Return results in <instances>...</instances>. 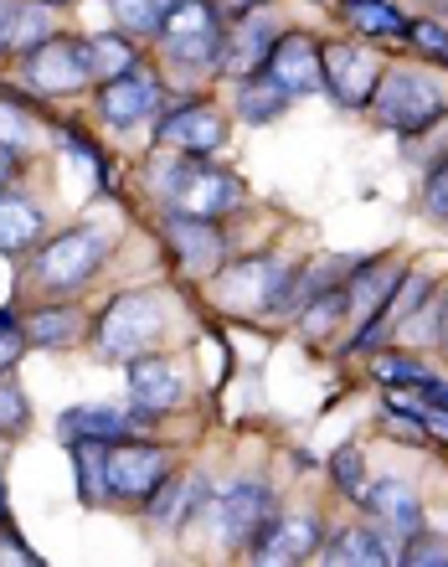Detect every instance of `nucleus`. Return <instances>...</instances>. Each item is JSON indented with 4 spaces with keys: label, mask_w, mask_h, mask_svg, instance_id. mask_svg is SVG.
<instances>
[{
    "label": "nucleus",
    "mask_w": 448,
    "mask_h": 567,
    "mask_svg": "<svg viewBox=\"0 0 448 567\" xmlns=\"http://www.w3.org/2000/svg\"><path fill=\"white\" fill-rule=\"evenodd\" d=\"M165 336V305L160 295L149 289H135V295H119L108 299V310L98 315L93 326V346L104 361H135V357H149Z\"/></svg>",
    "instance_id": "obj_1"
},
{
    "label": "nucleus",
    "mask_w": 448,
    "mask_h": 567,
    "mask_svg": "<svg viewBox=\"0 0 448 567\" xmlns=\"http://www.w3.org/2000/svg\"><path fill=\"white\" fill-rule=\"evenodd\" d=\"M108 248H114V243H108L104 227H67V233H58V238L37 254V269L31 274H37L42 289L67 295V289H83L93 274L104 269Z\"/></svg>",
    "instance_id": "obj_2"
},
{
    "label": "nucleus",
    "mask_w": 448,
    "mask_h": 567,
    "mask_svg": "<svg viewBox=\"0 0 448 567\" xmlns=\"http://www.w3.org/2000/svg\"><path fill=\"white\" fill-rule=\"evenodd\" d=\"M242 196H248V186H242L232 171L207 165L201 155H191L186 165H176V176L165 181V202H170V212H180V217H207V223H217L222 212L242 207Z\"/></svg>",
    "instance_id": "obj_3"
},
{
    "label": "nucleus",
    "mask_w": 448,
    "mask_h": 567,
    "mask_svg": "<svg viewBox=\"0 0 448 567\" xmlns=\"http://www.w3.org/2000/svg\"><path fill=\"white\" fill-rule=\"evenodd\" d=\"M160 42L165 52L186 68H211V62H222V6L217 0H176L170 16H165L160 27Z\"/></svg>",
    "instance_id": "obj_4"
},
{
    "label": "nucleus",
    "mask_w": 448,
    "mask_h": 567,
    "mask_svg": "<svg viewBox=\"0 0 448 567\" xmlns=\"http://www.w3.org/2000/svg\"><path fill=\"white\" fill-rule=\"evenodd\" d=\"M372 109L387 130L418 135V130H428L444 114V89L428 73H387V83H376L372 93Z\"/></svg>",
    "instance_id": "obj_5"
},
{
    "label": "nucleus",
    "mask_w": 448,
    "mask_h": 567,
    "mask_svg": "<svg viewBox=\"0 0 448 567\" xmlns=\"http://www.w3.org/2000/svg\"><path fill=\"white\" fill-rule=\"evenodd\" d=\"M165 475H170V454H165L160 444H135V439L104 444L108 495H119V501H129V506H145L149 495L160 491Z\"/></svg>",
    "instance_id": "obj_6"
},
{
    "label": "nucleus",
    "mask_w": 448,
    "mask_h": 567,
    "mask_svg": "<svg viewBox=\"0 0 448 567\" xmlns=\"http://www.w3.org/2000/svg\"><path fill=\"white\" fill-rule=\"evenodd\" d=\"M263 78H269L279 93H289V99H310V93L325 89V52H320L314 37L289 31V37L273 42L269 62H263Z\"/></svg>",
    "instance_id": "obj_7"
},
{
    "label": "nucleus",
    "mask_w": 448,
    "mask_h": 567,
    "mask_svg": "<svg viewBox=\"0 0 448 567\" xmlns=\"http://www.w3.org/2000/svg\"><path fill=\"white\" fill-rule=\"evenodd\" d=\"M27 83L37 93H83V83H93L88 73V42H42L37 52H27Z\"/></svg>",
    "instance_id": "obj_8"
},
{
    "label": "nucleus",
    "mask_w": 448,
    "mask_h": 567,
    "mask_svg": "<svg viewBox=\"0 0 448 567\" xmlns=\"http://www.w3.org/2000/svg\"><path fill=\"white\" fill-rule=\"evenodd\" d=\"M279 522V506H273V491L258 485V480H238L232 491L222 495V537L227 547H258V537Z\"/></svg>",
    "instance_id": "obj_9"
},
{
    "label": "nucleus",
    "mask_w": 448,
    "mask_h": 567,
    "mask_svg": "<svg viewBox=\"0 0 448 567\" xmlns=\"http://www.w3.org/2000/svg\"><path fill=\"white\" fill-rule=\"evenodd\" d=\"M376 58H372V47H351V42H335L325 52V89L335 104L345 109H366L372 104V93H376Z\"/></svg>",
    "instance_id": "obj_10"
},
{
    "label": "nucleus",
    "mask_w": 448,
    "mask_h": 567,
    "mask_svg": "<svg viewBox=\"0 0 448 567\" xmlns=\"http://www.w3.org/2000/svg\"><path fill=\"white\" fill-rule=\"evenodd\" d=\"M289 289V274L273 258H248L222 274V305L227 310H273Z\"/></svg>",
    "instance_id": "obj_11"
},
{
    "label": "nucleus",
    "mask_w": 448,
    "mask_h": 567,
    "mask_svg": "<svg viewBox=\"0 0 448 567\" xmlns=\"http://www.w3.org/2000/svg\"><path fill=\"white\" fill-rule=\"evenodd\" d=\"M155 140L170 150H186V155H211V150L227 145V120L207 104H180L160 120Z\"/></svg>",
    "instance_id": "obj_12"
},
{
    "label": "nucleus",
    "mask_w": 448,
    "mask_h": 567,
    "mask_svg": "<svg viewBox=\"0 0 448 567\" xmlns=\"http://www.w3.org/2000/svg\"><path fill=\"white\" fill-rule=\"evenodd\" d=\"M165 243L176 248V258H180V269L186 274H211L227 254L222 233H217L207 217H180V212L165 217Z\"/></svg>",
    "instance_id": "obj_13"
},
{
    "label": "nucleus",
    "mask_w": 448,
    "mask_h": 567,
    "mask_svg": "<svg viewBox=\"0 0 448 567\" xmlns=\"http://www.w3.org/2000/svg\"><path fill=\"white\" fill-rule=\"evenodd\" d=\"M160 104V83H155V73H145V68H129V73L108 78L104 89H98V109H104L108 124H135L145 120L149 109Z\"/></svg>",
    "instance_id": "obj_14"
},
{
    "label": "nucleus",
    "mask_w": 448,
    "mask_h": 567,
    "mask_svg": "<svg viewBox=\"0 0 448 567\" xmlns=\"http://www.w3.org/2000/svg\"><path fill=\"white\" fill-rule=\"evenodd\" d=\"M361 506L372 511L376 522H387V532H397V537H418L423 506H418V495H413V485H403V480H376V485H366V491H361Z\"/></svg>",
    "instance_id": "obj_15"
},
{
    "label": "nucleus",
    "mask_w": 448,
    "mask_h": 567,
    "mask_svg": "<svg viewBox=\"0 0 448 567\" xmlns=\"http://www.w3.org/2000/svg\"><path fill=\"white\" fill-rule=\"evenodd\" d=\"M180 377L165 357H135L129 361V398H135L139 413H165V408L180 403Z\"/></svg>",
    "instance_id": "obj_16"
},
{
    "label": "nucleus",
    "mask_w": 448,
    "mask_h": 567,
    "mask_svg": "<svg viewBox=\"0 0 448 567\" xmlns=\"http://www.w3.org/2000/svg\"><path fill=\"white\" fill-rule=\"evenodd\" d=\"M320 553V522L310 516H289V522H273L253 547V563H304V557Z\"/></svg>",
    "instance_id": "obj_17"
},
{
    "label": "nucleus",
    "mask_w": 448,
    "mask_h": 567,
    "mask_svg": "<svg viewBox=\"0 0 448 567\" xmlns=\"http://www.w3.org/2000/svg\"><path fill=\"white\" fill-rule=\"evenodd\" d=\"M273 42H279V27H273L269 16H248V21L238 27V37H227L222 42V68L227 73H238V78L263 73Z\"/></svg>",
    "instance_id": "obj_18"
},
{
    "label": "nucleus",
    "mask_w": 448,
    "mask_h": 567,
    "mask_svg": "<svg viewBox=\"0 0 448 567\" xmlns=\"http://www.w3.org/2000/svg\"><path fill=\"white\" fill-rule=\"evenodd\" d=\"M42 207L21 192H0V258H15V254H31L42 243Z\"/></svg>",
    "instance_id": "obj_19"
},
{
    "label": "nucleus",
    "mask_w": 448,
    "mask_h": 567,
    "mask_svg": "<svg viewBox=\"0 0 448 567\" xmlns=\"http://www.w3.org/2000/svg\"><path fill=\"white\" fill-rule=\"evenodd\" d=\"M58 439L62 444H119V439H129V419H124L119 408H67L58 423Z\"/></svg>",
    "instance_id": "obj_20"
},
{
    "label": "nucleus",
    "mask_w": 448,
    "mask_h": 567,
    "mask_svg": "<svg viewBox=\"0 0 448 567\" xmlns=\"http://www.w3.org/2000/svg\"><path fill=\"white\" fill-rule=\"evenodd\" d=\"M201 495H207V480H176V475H165L160 480V491L149 495V511H155V522L170 526V532H180V526L191 522L196 511H201Z\"/></svg>",
    "instance_id": "obj_21"
},
{
    "label": "nucleus",
    "mask_w": 448,
    "mask_h": 567,
    "mask_svg": "<svg viewBox=\"0 0 448 567\" xmlns=\"http://www.w3.org/2000/svg\"><path fill=\"white\" fill-rule=\"evenodd\" d=\"M397 279H403V269L397 264H372V269H361V279L345 289V305L356 315H366V320H376V315L387 310V299H392V289H397Z\"/></svg>",
    "instance_id": "obj_22"
},
{
    "label": "nucleus",
    "mask_w": 448,
    "mask_h": 567,
    "mask_svg": "<svg viewBox=\"0 0 448 567\" xmlns=\"http://www.w3.org/2000/svg\"><path fill=\"white\" fill-rule=\"evenodd\" d=\"M341 11L361 37H407V21L392 0H341Z\"/></svg>",
    "instance_id": "obj_23"
},
{
    "label": "nucleus",
    "mask_w": 448,
    "mask_h": 567,
    "mask_svg": "<svg viewBox=\"0 0 448 567\" xmlns=\"http://www.w3.org/2000/svg\"><path fill=\"white\" fill-rule=\"evenodd\" d=\"M27 341H37V346H67L73 336H83V320H77V310H67V305H46V310H37L27 320Z\"/></svg>",
    "instance_id": "obj_24"
},
{
    "label": "nucleus",
    "mask_w": 448,
    "mask_h": 567,
    "mask_svg": "<svg viewBox=\"0 0 448 567\" xmlns=\"http://www.w3.org/2000/svg\"><path fill=\"white\" fill-rule=\"evenodd\" d=\"M129 68H135V47L124 42V37H93L88 42V73L98 78V83L129 73Z\"/></svg>",
    "instance_id": "obj_25"
},
{
    "label": "nucleus",
    "mask_w": 448,
    "mask_h": 567,
    "mask_svg": "<svg viewBox=\"0 0 448 567\" xmlns=\"http://www.w3.org/2000/svg\"><path fill=\"white\" fill-rule=\"evenodd\" d=\"M46 31H52V21H46V0L15 6V16H11V37H6V47H11V52H37V47L46 42Z\"/></svg>",
    "instance_id": "obj_26"
},
{
    "label": "nucleus",
    "mask_w": 448,
    "mask_h": 567,
    "mask_svg": "<svg viewBox=\"0 0 448 567\" xmlns=\"http://www.w3.org/2000/svg\"><path fill=\"white\" fill-rule=\"evenodd\" d=\"M73 460H77V495H83L88 506H104V495H108L104 444H73Z\"/></svg>",
    "instance_id": "obj_27"
},
{
    "label": "nucleus",
    "mask_w": 448,
    "mask_h": 567,
    "mask_svg": "<svg viewBox=\"0 0 448 567\" xmlns=\"http://www.w3.org/2000/svg\"><path fill=\"white\" fill-rule=\"evenodd\" d=\"M330 563H356V567H382L392 563L387 547L372 537V532H361V526H351V532H341V542L330 547Z\"/></svg>",
    "instance_id": "obj_28"
},
{
    "label": "nucleus",
    "mask_w": 448,
    "mask_h": 567,
    "mask_svg": "<svg viewBox=\"0 0 448 567\" xmlns=\"http://www.w3.org/2000/svg\"><path fill=\"white\" fill-rule=\"evenodd\" d=\"M238 104H242V114H248V120L253 124H263V120H273V114H279V109L289 104V93H279L269 83V78H242V93H238Z\"/></svg>",
    "instance_id": "obj_29"
},
{
    "label": "nucleus",
    "mask_w": 448,
    "mask_h": 567,
    "mask_svg": "<svg viewBox=\"0 0 448 567\" xmlns=\"http://www.w3.org/2000/svg\"><path fill=\"white\" fill-rule=\"evenodd\" d=\"M124 31H160L176 0H108Z\"/></svg>",
    "instance_id": "obj_30"
},
{
    "label": "nucleus",
    "mask_w": 448,
    "mask_h": 567,
    "mask_svg": "<svg viewBox=\"0 0 448 567\" xmlns=\"http://www.w3.org/2000/svg\"><path fill=\"white\" fill-rule=\"evenodd\" d=\"M372 372H376V382H387V388H407V382H413V388H423V382H428V367H423V361H413V357H397V351H387V357H376L372 361Z\"/></svg>",
    "instance_id": "obj_31"
},
{
    "label": "nucleus",
    "mask_w": 448,
    "mask_h": 567,
    "mask_svg": "<svg viewBox=\"0 0 448 567\" xmlns=\"http://www.w3.org/2000/svg\"><path fill=\"white\" fill-rule=\"evenodd\" d=\"M345 310H351V305H345V289H320V295L310 299V310H304V330H310V336H325Z\"/></svg>",
    "instance_id": "obj_32"
},
{
    "label": "nucleus",
    "mask_w": 448,
    "mask_h": 567,
    "mask_svg": "<svg viewBox=\"0 0 448 567\" xmlns=\"http://www.w3.org/2000/svg\"><path fill=\"white\" fill-rule=\"evenodd\" d=\"M31 140H37V120H31L21 104H11V99H0V145L11 150H27Z\"/></svg>",
    "instance_id": "obj_33"
},
{
    "label": "nucleus",
    "mask_w": 448,
    "mask_h": 567,
    "mask_svg": "<svg viewBox=\"0 0 448 567\" xmlns=\"http://www.w3.org/2000/svg\"><path fill=\"white\" fill-rule=\"evenodd\" d=\"M31 419L27 398H21V388H11V382H0V433H21Z\"/></svg>",
    "instance_id": "obj_34"
},
{
    "label": "nucleus",
    "mask_w": 448,
    "mask_h": 567,
    "mask_svg": "<svg viewBox=\"0 0 448 567\" xmlns=\"http://www.w3.org/2000/svg\"><path fill=\"white\" fill-rule=\"evenodd\" d=\"M407 42H418L428 58L448 62V31L434 27V21H407Z\"/></svg>",
    "instance_id": "obj_35"
},
{
    "label": "nucleus",
    "mask_w": 448,
    "mask_h": 567,
    "mask_svg": "<svg viewBox=\"0 0 448 567\" xmlns=\"http://www.w3.org/2000/svg\"><path fill=\"white\" fill-rule=\"evenodd\" d=\"M21 351H27V330L0 315V372H11L15 361H21Z\"/></svg>",
    "instance_id": "obj_36"
},
{
    "label": "nucleus",
    "mask_w": 448,
    "mask_h": 567,
    "mask_svg": "<svg viewBox=\"0 0 448 567\" xmlns=\"http://www.w3.org/2000/svg\"><path fill=\"white\" fill-rule=\"evenodd\" d=\"M428 212L434 217H444L448 223V161L434 171V181H428Z\"/></svg>",
    "instance_id": "obj_37"
},
{
    "label": "nucleus",
    "mask_w": 448,
    "mask_h": 567,
    "mask_svg": "<svg viewBox=\"0 0 448 567\" xmlns=\"http://www.w3.org/2000/svg\"><path fill=\"white\" fill-rule=\"evenodd\" d=\"M330 464H335V480H341L345 491H356V480H361V454L356 449H341Z\"/></svg>",
    "instance_id": "obj_38"
},
{
    "label": "nucleus",
    "mask_w": 448,
    "mask_h": 567,
    "mask_svg": "<svg viewBox=\"0 0 448 567\" xmlns=\"http://www.w3.org/2000/svg\"><path fill=\"white\" fill-rule=\"evenodd\" d=\"M407 563H448V547H434V537L407 542Z\"/></svg>",
    "instance_id": "obj_39"
},
{
    "label": "nucleus",
    "mask_w": 448,
    "mask_h": 567,
    "mask_svg": "<svg viewBox=\"0 0 448 567\" xmlns=\"http://www.w3.org/2000/svg\"><path fill=\"white\" fill-rule=\"evenodd\" d=\"M423 429H434L438 439H448V413L444 408H423Z\"/></svg>",
    "instance_id": "obj_40"
},
{
    "label": "nucleus",
    "mask_w": 448,
    "mask_h": 567,
    "mask_svg": "<svg viewBox=\"0 0 448 567\" xmlns=\"http://www.w3.org/2000/svg\"><path fill=\"white\" fill-rule=\"evenodd\" d=\"M15 176V150L11 145H0V186Z\"/></svg>",
    "instance_id": "obj_41"
},
{
    "label": "nucleus",
    "mask_w": 448,
    "mask_h": 567,
    "mask_svg": "<svg viewBox=\"0 0 448 567\" xmlns=\"http://www.w3.org/2000/svg\"><path fill=\"white\" fill-rule=\"evenodd\" d=\"M11 16H15V0H0V47L11 37Z\"/></svg>",
    "instance_id": "obj_42"
},
{
    "label": "nucleus",
    "mask_w": 448,
    "mask_h": 567,
    "mask_svg": "<svg viewBox=\"0 0 448 567\" xmlns=\"http://www.w3.org/2000/svg\"><path fill=\"white\" fill-rule=\"evenodd\" d=\"M217 6H227L232 16H242V11H253V6H263V0H217Z\"/></svg>",
    "instance_id": "obj_43"
},
{
    "label": "nucleus",
    "mask_w": 448,
    "mask_h": 567,
    "mask_svg": "<svg viewBox=\"0 0 448 567\" xmlns=\"http://www.w3.org/2000/svg\"><path fill=\"white\" fill-rule=\"evenodd\" d=\"M0 511H6V485H0Z\"/></svg>",
    "instance_id": "obj_44"
},
{
    "label": "nucleus",
    "mask_w": 448,
    "mask_h": 567,
    "mask_svg": "<svg viewBox=\"0 0 448 567\" xmlns=\"http://www.w3.org/2000/svg\"><path fill=\"white\" fill-rule=\"evenodd\" d=\"M444 346H448V320H444Z\"/></svg>",
    "instance_id": "obj_45"
},
{
    "label": "nucleus",
    "mask_w": 448,
    "mask_h": 567,
    "mask_svg": "<svg viewBox=\"0 0 448 567\" xmlns=\"http://www.w3.org/2000/svg\"><path fill=\"white\" fill-rule=\"evenodd\" d=\"M46 6H62V0H46Z\"/></svg>",
    "instance_id": "obj_46"
},
{
    "label": "nucleus",
    "mask_w": 448,
    "mask_h": 567,
    "mask_svg": "<svg viewBox=\"0 0 448 567\" xmlns=\"http://www.w3.org/2000/svg\"><path fill=\"white\" fill-rule=\"evenodd\" d=\"M444 6H448V0H444Z\"/></svg>",
    "instance_id": "obj_47"
}]
</instances>
